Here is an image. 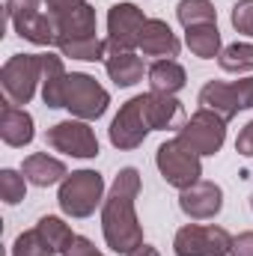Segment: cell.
Masks as SVG:
<instances>
[{
  "label": "cell",
  "instance_id": "obj_1",
  "mask_svg": "<svg viewBox=\"0 0 253 256\" xmlns=\"http://www.w3.org/2000/svg\"><path fill=\"white\" fill-rule=\"evenodd\" d=\"M137 196H140V173L137 167H122L110 185V194L102 202V236L114 254L128 256L134 248L143 244V226L134 208Z\"/></svg>",
  "mask_w": 253,
  "mask_h": 256
},
{
  "label": "cell",
  "instance_id": "obj_2",
  "mask_svg": "<svg viewBox=\"0 0 253 256\" xmlns=\"http://www.w3.org/2000/svg\"><path fill=\"white\" fill-rule=\"evenodd\" d=\"M42 86V54H12L0 68V90L6 104L24 108Z\"/></svg>",
  "mask_w": 253,
  "mask_h": 256
},
{
  "label": "cell",
  "instance_id": "obj_3",
  "mask_svg": "<svg viewBox=\"0 0 253 256\" xmlns=\"http://www.w3.org/2000/svg\"><path fill=\"white\" fill-rule=\"evenodd\" d=\"M57 202L66 218H90L104 202V179L96 170H74L60 182Z\"/></svg>",
  "mask_w": 253,
  "mask_h": 256
},
{
  "label": "cell",
  "instance_id": "obj_4",
  "mask_svg": "<svg viewBox=\"0 0 253 256\" xmlns=\"http://www.w3.org/2000/svg\"><path fill=\"white\" fill-rule=\"evenodd\" d=\"M155 164H158V173L164 176V182L170 188H179V191H185V188L196 185L202 179V161H200V155L190 152L179 137H173V140H167V143L158 146Z\"/></svg>",
  "mask_w": 253,
  "mask_h": 256
},
{
  "label": "cell",
  "instance_id": "obj_5",
  "mask_svg": "<svg viewBox=\"0 0 253 256\" xmlns=\"http://www.w3.org/2000/svg\"><path fill=\"white\" fill-rule=\"evenodd\" d=\"M108 104H110V92L86 72H72L68 80H66V110L74 116V120H84V122H92V120H102L108 114Z\"/></svg>",
  "mask_w": 253,
  "mask_h": 256
},
{
  "label": "cell",
  "instance_id": "obj_6",
  "mask_svg": "<svg viewBox=\"0 0 253 256\" xmlns=\"http://www.w3.org/2000/svg\"><path fill=\"white\" fill-rule=\"evenodd\" d=\"M200 108L214 110L218 116H224L226 122L232 116H238L242 110L253 108V74L250 78H238V80H208L200 90Z\"/></svg>",
  "mask_w": 253,
  "mask_h": 256
},
{
  "label": "cell",
  "instance_id": "obj_7",
  "mask_svg": "<svg viewBox=\"0 0 253 256\" xmlns=\"http://www.w3.org/2000/svg\"><path fill=\"white\" fill-rule=\"evenodd\" d=\"M179 140L190 152H196L200 158L218 155L224 149V143H226V120L218 116L214 110L200 108L185 120V126L179 128Z\"/></svg>",
  "mask_w": 253,
  "mask_h": 256
},
{
  "label": "cell",
  "instance_id": "obj_8",
  "mask_svg": "<svg viewBox=\"0 0 253 256\" xmlns=\"http://www.w3.org/2000/svg\"><path fill=\"white\" fill-rule=\"evenodd\" d=\"M232 236L214 224H185L173 238L176 256H230Z\"/></svg>",
  "mask_w": 253,
  "mask_h": 256
},
{
  "label": "cell",
  "instance_id": "obj_9",
  "mask_svg": "<svg viewBox=\"0 0 253 256\" xmlns=\"http://www.w3.org/2000/svg\"><path fill=\"white\" fill-rule=\"evenodd\" d=\"M149 134H152V122H149L146 98H143V96L128 98L126 104L120 108V114L114 116L110 128H108L110 146L120 149V152H131V149H137Z\"/></svg>",
  "mask_w": 253,
  "mask_h": 256
},
{
  "label": "cell",
  "instance_id": "obj_10",
  "mask_svg": "<svg viewBox=\"0 0 253 256\" xmlns=\"http://www.w3.org/2000/svg\"><path fill=\"white\" fill-rule=\"evenodd\" d=\"M45 143L54 152H63L72 158H96L98 155V137L84 120H63L45 131Z\"/></svg>",
  "mask_w": 253,
  "mask_h": 256
},
{
  "label": "cell",
  "instance_id": "obj_11",
  "mask_svg": "<svg viewBox=\"0 0 253 256\" xmlns=\"http://www.w3.org/2000/svg\"><path fill=\"white\" fill-rule=\"evenodd\" d=\"M146 15L134 3H116L108 12V51H134L140 48V30Z\"/></svg>",
  "mask_w": 253,
  "mask_h": 256
},
{
  "label": "cell",
  "instance_id": "obj_12",
  "mask_svg": "<svg viewBox=\"0 0 253 256\" xmlns=\"http://www.w3.org/2000/svg\"><path fill=\"white\" fill-rule=\"evenodd\" d=\"M179 208L190 220H212L224 208V191H220V185H214L208 179H200L196 185L179 191Z\"/></svg>",
  "mask_w": 253,
  "mask_h": 256
},
{
  "label": "cell",
  "instance_id": "obj_13",
  "mask_svg": "<svg viewBox=\"0 0 253 256\" xmlns=\"http://www.w3.org/2000/svg\"><path fill=\"white\" fill-rule=\"evenodd\" d=\"M140 51L146 57H155V60H176L182 45H179V39H176V33L170 30L167 21L146 18V24L140 30Z\"/></svg>",
  "mask_w": 253,
  "mask_h": 256
},
{
  "label": "cell",
  "instance_id": "obj_14",
  "mask_svg": "<svg viewBox=\"0 0 253 256\" xmlns=\"http://www.w3.org/2000/svg\"><path fill=\"white\" fill-rule=\"evenodd\" d=\"M54 24H57V42H74V39H90L96 36V9L90 3L78 6V9H68L63 15H54Z\"/></svg>",
  "mask_w": 253,
  "mask_h": 256
},
{
  "label": "cell",
  "instance_id": "obj_15",
  "mask_svg": "<svg viewBox=\"0 0 253 256\" xmlns=\"http://www.w3.org/2000/svg\"><path fill=\"white\" fill-rule=\"evenodd\" d=\"M66 80H68V72L63 66V57L57 54H42V102L45 108L57 110L66 108Z\"/></svg>",
  "mask_w": 253,
  "mask_h": 256
},
{
  "label": "cell",
  "instance_id": "obj_16",
  "mask_svg": "<svg viewBox=\"0 0 253 256\" xmlns=\"http://www.w3.org/2000/svg\"><path fill=\"white\" fill-rule=\"evenodd\" d=\"M33 137H36L33 116L24 108L3 104V110H0V140L6 146H12V149H21V146H30Z\"/></svg>",
  "mask_w": 253,
  "mask_h": 256
},
{
  "label": "cell",
  "instance_id": "obj_17",
  "mask_svg": "<svg viewBox=\"0 0 253 256\" xmlns=\"http://www.w3.org/2000/svg\"><path fill=\"white\" fill-rule=\"evenodd\" d=\"M21 173H24V179H27L30 185H36V188H51V185L63 182L66 176H68V170H66L63 161H60V158H51V155H45V152L27 155L24 164H21Z\"/></svg>",
  "mask_w": 253,
  "mask_h": 256
},
{
  "label": "cell",
  "instance_id": "obj_18",
  "mask_svg": "<svg viewBox=\"0 0 253 256\" xmlns=\"http://www.w3.org/2000/svg\"><path fill=\"white\" fill-rule=\"evenodd\" d=\"M149 92H164V96H176L185 90L188 84V72L185 66L176 60H155L149 66Z\"/></svg>",
  "mask_w": 253,
  "mask_h": 256
},
{
  "label": "cell",
  "instance_id": "obj_19",
  "mask_svg": "<svg viewBox=\"0 0 253 256\" xmlns=\"http://www.w3.org/2000/svg\"><path fill=\"white\" fill-rule=\"evenodd\" d=\"M104 68L116 86H134L143 78V60L134 51H108Z\"/></svg>",
  "mask_w": 253,
  "mask_h": 256
},
{
  "label": "cell",
  "instance_id": "obj_20",
  "mask_svg": "<svg viewBox=\"0 0 253 256\" xmlns=\"http://www.w3.org/2000/svg\"><path fill=\"white\" fill-rule=\"evenodd\" d=\"M185 45L190 48L194 57L200 60H214L220 57V30L218 24H200V27H190L185 30Z\"/></svg>",
  "mask_w": 253,
  "mask_h": 256
},
{
  "label": "cell",
  "instance_id": "obj_21",
  "mask_svg": "<svg viewBox=\"0 0 253 256\" xmlns=\"http://www.w3.org/2000/svg\"><path fill=\"white\" fill-rule=\"evenodd\" d=\"M36 230H39V236L45 238V244H48V248H51L57 256H66V250L72 248V242L78 238V236L72 232V226L66 224L63 218H54V214L39 218Z\"/></svg>",
  "mask_w": 253,
  "mask_h": 256
},
{
  "label": "cell",
  "instance_id": "obj_22",
  "mask_svg": "<svg viewBox=\"0 0 253 256\" xmlns=\"http://www.w3.org/2000/svg\"><path fill=\"white\" fill-rule=\"evenodd\" d=\"M57 51L63 57L72 60H84V63H98V60H108V39H98V36H90V39H74V42H60Z\"/></svg>",
  "mask_w": 253,
  "mask_h": 256
},
{
  "label": "cell",
  "instance_id": "obj_23",
  "mask_svg": "<svg viewBox=\"0 0 253 256\" xmlns=\"http://www.w3.org/2000/svg\"><path fill=\"white\" fill-rule=\"evenodd\" d=\"M176 18L185 30H190V27H200V24H218V9H214L212 0H179Z\"/></svg>",
  "mask_w": 253,
  "mask_h": 256
},
{
  "label": "cell",
  "instance_id": "obj_24",
  "mask_svg": "<svg viewBox=\"0 0 253 256\" xmlns=\"http://www.w3.org/2000/svg\"><path fill=\"white\" fill-rule=\"evenodd\" d=\"M218 66L230 74H242V72H253V45L250 42H236L226 45L218 57Z\"/></svg>",
  "mask_w": 253,
  "mask_h": 256
},
{
  "label": "cell",
  "instance_id": "obj_25",
  "mask_svg": "<svg viewBox=\"0 0 253 256\" xmlns=\"http://www.w3.org/2000/svg\"><path fill=\"white\" fill-rule=\"evenodd\" d=\"M0 196H3L6 206H18L27 196V179H24V173L3 167L0 170Z\"/></svg>",
  "mask_w": 253,
  "mask_h": 256
},
{
  "label": "cell",
  "instance_id": "obj_26",
  "mask_svg": "<svg viewBox=\"0 0 253 256\" xmlns=\"http://www.w3.org/2000/svg\"><path fill=\"white\" fill-rule=\"evenodd\" d=\"M12 256H57V254L45 244V238L39 236V230H27V232H21L15 238Z\"/></svg>",
  "mask_w": 253,
  "mask_h": 256
},
{
  "label": "cell",
  "instance_id": "obj_27",
  "mask_svg": "<svg viewBox=\"0 0 253 256\" xmlns=\"http://www.w3.org/2000/svg\"><path fill=\"white\" fill-rule=\"evenodd\" d=\"M45 0H6V15H9V24L15 27V24H21V21H27V18H33V15H39Z\"/></svg>",
  "mask_w": 253,
  "mask_h": 256
},
{
  "label": "cell",
  "instance_id": "obj_28",
  "mask_svg": "<svg viewBox=\"0 0 253 256\" xmlns=\"http://www.w3.org/2000/svg\"><path fill=\"white\" fill-rule=\"evenodd\" d=\"M232 27L244 36H253V0H238L232 6V15H230Z\"/></svg>",
  "mask_w": 253,
  "mask_h": 256
},
{
  "label": "cell",
  "instance_id": "obj_29",
  "mask_svg": "<svg viewBox=\"0 0 253 256\" xmlns=\"http://www.w3.org/2000/svg\"><path fill=\"white\" fill-rule=\"evenodd\" d=\"M236 152L244 155V158H253V120L238 131V137H236Z\"/></svg>",
  "mask_w": 253,
  "mask_h": 256
},
{
  "label": "cell",
  "instance_id": "obj_30",
  "mask_svg": "<svg viewBox=\"0 0 253 256\" xmlns=\"http://www.w3.org/2000/svg\"><path fill=\"white\" fill-rule=\"evenodd\" d=\"M230 256H253V230L232 236V250Z\"/></svg>",
  "mask_w": 253,
  "mask_h": 256
},
{
  "label": "cell",
  "instance_id": "obj_31",
  "mask_svg": "<svg viewBox=\"0 0 253 256\" xmlns=\"http://www.w3.org/2000/svg\"><path fill=\"white\" fill-rule=\"evenodd\" d=\"M66 256H104L90 238H84V236H78L74 242H72V248L66 250Z\"/></svg>",
  "mask_w": 253,
  "mask_h": 256
},
{
  "label": "cell",
  "instance_id": "obj_32",
  "mask_svg": "<svg viewBox=\"0 0 253 256\" xmlns=\"http://www.w3.org/2000/svg\"><path fill=\"white\" fill-rule=\"evenodd\" d=\"M86 0H45V6H48V15H63L68 9H78V6H84Z\"/></svg>",
  "mask_w": 253,
  "mask_h": 256
},
{
  "label": "cell",
  "instance_id": "obj_33",
  "mask_svg": "<svg viewBox=\"0 0 253 256\" xmlns=\"http://www.w3.org/2000/svg\"><path fill=\"white\" fill-rule=\"evenodd\" d=\"M128 256H161V254H158V250H155L152 244H146V242H143L140 248H134V250H131Z\"/></svg>",
  "mask_w": 253,
  "mask_h": 256
},
{
  "label": "cell",
  "instance_id": "obj_34",
  "mask_svg": "<svg viewBox=\"0 0 253 256\" xmlns=\"http://www.w3.org/2000/svg\"><path fill=\"white\" fill-rule=\"evenodd\" d=\"M250 208H253V194H250Z\"/></svg>",
  "mask_w": 253,
  "mask_h": 256
}]
</instances>
